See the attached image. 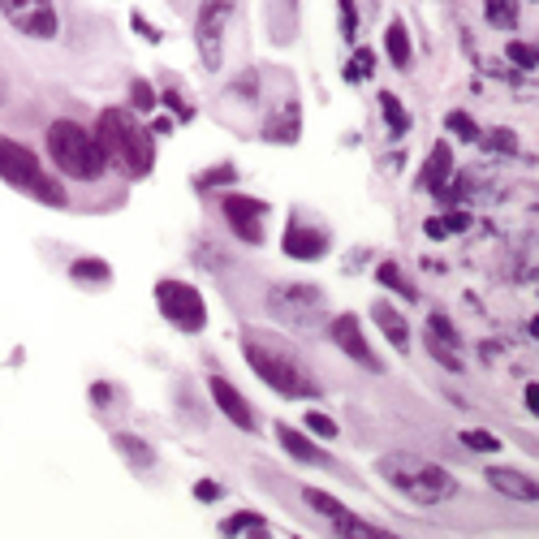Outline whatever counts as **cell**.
<instances>
[{"label": "cell", "mask_w": 539, "mask_h": 539, "mask_svg": "<svg viewBox=\"0 0 539 539\" xmlns=\"http://www.w3.org/2000/svg\"><path fill=\"white\" fill-rule=\"evenodd\" d=\"M164 104H169L177 117H186V121L195 117V108H190V104H186V100H182V95H177V91H169V95H164Z\"/></svg>", "instance_id": "obj_32"}, {"label": "cell", "mask_w": 539, "mask_h": 539, "mask_svg": "<svg viewBox=\"0 0 539 539\" xmlns=\"http://www.w3.org/2000/svg\"><path fill=\"white\" fill-rule=\"evenodd\" d=\"M376 466H380L384 483L397 488L402 496H410L414 505H445L458 496V479H453L440 462H427L419 453L397 449V453H384Z\"/></svg>", "instance_id": "obj_2"}, {"label": "cell", "mask_w": 539, "mask_h": 539, "mask_svg": "<svg viewBox=\"0 0 539 539\" xmlns=\"http://www.w3.org/2000/svg\"><path fill=\"white\" fill-rule=\"evenodd\" d=\"M100 143H104V156L108 164H121L130 177H147L151 169H156V147H151V134L138 126L134 113H126V108H104L100 113Z\"/></svg>", "instance_id": "obj_4"}, {"label": "cell", "mask_w": 539, "mask_h": 539, "mask_svg": "<svg viewBox=\"0 0 539 539\" xmlns=\"http://www.w3.org/2000/svg\"><path fill=\"white\" fill-rule=\"evenodd\" d=\"M527 410H531V414L539 410V389H535V384H527Z\"/></svg>", "instance_id": "obj_37"}, {"label": "cell", "mask_w": 539, "mask_h": 539, "mask_svg": "<svg viewBox=\"0 0 539 539\" xmlns=\"http://www.w3.org/2000/svg\"><path fill=\"white\" fill-rule=\"evenodd\" d=\"M371 61H376V57H371L367 48H358V57L350 61V78H367L371 74Z\"/></svg>", "instance_id": "obj_31"}, {"label": "cell", "mask_w": 539, "mask_h": 539, "mask_svg": "<svg viewBox=\"0 0 539 539\" xmlns=\"http://www.w3.org/2000/svg\"><path fill=\"white\" fill-rule=\"evenodd\" d=\"M380 285H389V289H397V294H402V298H414V285L406 281V276H402V268H397V264H380Z\"/></svg>", "instance_id": "obj_25"}, {"label": "cell", "mask_w": 539, "mask_h": 539, "mask_svg": "<svg viewBox=\"0 0 539 539\" xmlns=\"http://www.w3.org/2000/svg\"><path fill=\"white\" fill-rule=\"evenodd\" d=\"M445 126H449L453 134H462L466 143H475V138H479V126H475V121L466 117V113H449V117H445Z\"/></svg>", "instance_id": "obj_26"}, {"label": "cell", "mask_w": 539, "mask_h": 539, "mask_svg": "<svg viewBox=\"0 0 539 539\" xmlns=\"http://www.w3.org/2000/svg\"><path fill=\"white\" fill-rule=\"evenodd\" d=\"M492 483L496 492H505V496H514V501H539V488H535V479L531 475H522V471H514V466H492L488 475H483Z\"/></svg>", "instance_id": "obj_15"}, {"label": "cell", "mask_w": 539, "mask_h": 539, "mask_svg": "<svg viewBox=\"0 0 539 539\" xmlns=\"http://www.w3.org/2000/svg\"><path fill=\"white\" fill-rule=\"evenodd\" d=\"M488 18L501 26H514V5L509 0H488Z\"/></svg>", "instance_id": "obj_30"}, {"label": "cell", "mask_w": 539, "mask_h": 539, "mask_svg": "<svg viewBox=\"0 0 539 539\" xmlns=\"http://www.w3.org/2000/svg\"><path fill=\"white\" fill-rule=\"evenodd\" d=\"M242 358L251 363V371L281 397H320V384L307 371V363L289 350L281 337L268 333H246L242 337Z\"/></svg>", "instance_id": "obj_1"}, {"label": "cell", "mask_w": 539, "mask_h": 539, "mask_svg": "<svg viewBox=\"0 0 539 539\" xmlns=\"http://www.w3.org/2000/svg\"><path fill=\"white\" fill-rule=\"evenodd\" d=\"M333 531H337L341 539H402V535H393V531L376 527V522H363L358 514H350V509L333 518Z\"/></svg>", "instance_id": "obj_17"}, {"label": "cell", "mask_w": 539, "mask_h": 539, "mask_svg": "<svg viewBox=\"0 0 539 539\" xmlns=\"http://www.w3.org/2000/svg\"><path fill=\"white\" fill-rule=\"evenodd\" d=\"M113 445H117L121 458H126V462L134 466V471H147V466L156 462V453H151V445H143V440L130 436V432H117V436H113Z\"/></svg>", "instance_id": "obj_18"}, {"label": "cell", "mask_w": 539, "mask_h": 539, "mask_svg": "<svg viewBox=\"0 0 539 539\" xmlns=\"http://www.w3.org/2000/svg\"><path fill=\"white\" fill-rule=\"evenodd\" d=\"M371 315H376L380 333L389 337L397 350H410V324H406V315H402V311H393L389 302H376V307H371Z\"/></svg>", "instance_id": "obj_16"}, {"label": "cell", "mask_w": 539, "mask_h": 539, "mask_svg": "<svg viewBox=\"0 0 539 539\" xmlns=\"http://www.w3.org/2000/svg\"><path fill=\"white\" fill-rule=\"evenodd\" d=\"M462 445L475 449V453H501V440H496L492 432H483V427H466V432H462Z\"/></svg>", "instance_id": "obj_24"}, {"label": "cell", "mask_w": 539, "mask_h": 539, "mask_svg": "<svg viewBox=\"0 0 539 539\" xmlns=\"http://www.w3.org/2000/svg\"><path fill=\"white\" fill-rule=\"evenodd\" d=\"M5 95H9V91H5V74H0V104H5Z\"/></svg>", "instance_id": "obj_38"}, {"label": "cell", "mask_w": 539, "mask_h": 539, "mask_svg": "<svg viewBox=\"0 0 539 539\" xmlns=\"http://www.w3.org/2000/svg\"><path fill=\"white\" fill-rule=\"evenodd\" d=\"M69 276H74L78 285H108V276H113V268H108L104 259H74V268H69Z\"/></svg>", "instance_id": "obj_21"}, {"label": "cell", "mask_w": 539, "mask_h": 539, "mask_svg": "<svg viewBox=\"0 0 539 539\" xmlns=\"http://www.w3.org/2000/svg\"><path fill=\"white\" fill-rule=\"evenodd\" d=\"M307 427L315 436H324V440H333L337 436V423L328 419V414H320V410H307Z\"/></svg>", "instance_id": "obj_28"}, {"label": "cell", "mask_w": 539, "mask_h": 539, "mask_svg": "<svg viewBox=\"0 0 539 539\" xmlns=\"http://www.w3.org/2000/svg\"><path fill=\"white\" fill-rule=\"evenodd\" d=\"M281 251H285L289 259H302V264H315V259H324V251H328V233L294 216V220L285 225Z\"/></svg>", "instance_id": "obj_11"}, {"label": "cell", "mask_w": 539, "mask_h": 539, "mask_svg": "<svg viewBox=\"0 0 539 539\" xmlns=\"http://www.w3.org/2000/svg\"><path fill=\"white\" fill-rule=\"evenodd\" d=\"M130 95H134V108H143V113H151V108H156V104H160V100H156V91H151V87H147V82H143V78H138V82H134V87H130Z\"/></svg>", "instance_id": "obj_29"}, {"label": "cell", "mask_w": 539, "mask_h": 539, "mask_svg": "<svg viewBox=\"0 0 539 539\" xmlns=\"http://www.w3.org/2000/svg\"><path fill=\"white\" fill-rule=\"evenodd\" d=\"M0 18L26 39H57L61 18L52 0H0Z\"/></svg>", "instance_id": "obj_7"}, {"label": "cell", "mask_w": 539, "mask_h": 539, "mask_svg": "<svg viewBox=\"0 0 539 539\" xmlns=\"http://www.w3.org/2000/svg\"><path fill=\"white\" fill-rule=\"evenodd\" d=\"M48 156L65 177H74V182H100L108 173L100 134L87 130L82 121H69V117L48 126Z\"/></svg>", "instance_id": "obj_3"}, {"label": "cell", "mask_w": 539, "mask_h": 539, "mask_svg": "<svg viewBox=\"0 0 539 539\" xmlns=\"http://www.w3.org/2000/svg\"><path fill=\"white\" fill-rule=\"evenodd\" d=\"M453 173V156H449V143H436L432 147V164H427V173H423V186L427 190H445V177Z\"/></svg>", "instance_id": "obj_19"}, {"label": "cell", "mask_w": 539, "mask_h": 539, "mask_svg": "<svg viewBox=\"0 0 539 539\" xmlns=\"http://www.w3.org/2000/svg\"><path fill=\"white\" fill-rule=\"evenodd\" d=\"M384 48H389V61L397 69H410V35H406L402 22H393L389 31H384Z\"/></svg>", "instance_id": "obj_20"}, {"label": "cell", "mask_w": 539, "mask_h": 539, "mask_svg": "<svg viewBox=\"0 0 539 539\" xmlns=\"http://www.w3.org/2000/svg\"><path fill=\"white\" fill-rule=\"evenodd\" d=\"M427 354H432L445 371H462V350H458V345H449V341H440V337L427 333Z\"/></svg>", "instance_id": "obj_22"}, {"label": "cell", "mask_w": 539, "mask_h": 539, "mask_svg": "<svg viewBox=\"0 0 539 539\" xmlns=\"http://www.w3.org/2000/svg\"><path fill=\"white\" fill-rule=\"evenodd\" d=\"M505 57L514 61L518 69H535V44H518V39H514V44L505 48Z\"/></svg>", "instance_id": "obj_27"}, {"label": "cell", "mask_w": 539, "mask_h": 539, "mask_svg": "<svg viewBox=\"0 0 539 539\" xmlns=\"http://www.w3.org/2000/svg\"><path fill=\"white\" fill-rule=\"evenodd\" d=\"M251 522H259V514H238V518H229V522H225V527H220V531H225V535H238V531H246V527H251Z\"/></svg>", "instance_id": "obj_33"}, {"label": "cell", "mask_w": 539, "mask_h": 539, "mask_svg": "<svg viewBox=\"0 0 539 539\" xmlns=\"http://www.w3.org/2000/svg\"><path fill=\"white\" fill-rule=\"evenodd\" d=\"M156 307H160L164 320H169L173 328H182V333H203V324H207L203 294L186 281H160L156 285Z\"/></svg>", "instance_id": "obj_6"}, {"label": "cell", "mask_w": 539, "mask_h": 539, "mask_svg": "<svg viewBox=\"0 0 539 539\" xmlns=\"http://www.w3.org/2000/svg\"><path fill=\"white\" fill-rule=\"evenodd\" d=\"M134 26H138V35H143V39H151V44H156V39H160V31H156V26H151V22L143 18V13H134Z\"/></svg>", "instance_id": "obj_35"}, {"label": "cell", "mask_w": 539, "mask_h": 539, "mask_svg": "<svg viewBox=\"0 0 539 539\" xmlns=\"http://www.w3.org/2000/svg\"><path fill=\"white\" fill-rule=\"evenodd\" d=\"M207 384H212V397H216L220 414H225V419H229L233 427H242V432H255V427H259V419H255L251 402H246V397H242L238 389H233V384H229L225 376H212Z\"/></svg>", "instance_id": "obj_13"}, {"label": "cell", "mask_w": 539, "mask_h": 539, "mask_svg": "<svg viewBox=\"0 0 539 539\" xmlns=\"http://www.w3.org/2000/svg\"><path fill=\"white\" fill-rule=\"evenodd\" d=\"M380 113H384V121L393 126V134H406V130H410V117H406V108H402V100H397V95H389V91L380 95Z\"/></svg>", "instance_id": "obj_23"}, {"label": "cell", "mask_w": 539, "mask_h": 539, "mask_svg": "<svg viewBox=\"0 0 539 539\" xmlns=\"http://www.w3.org/2000/svg\"><path fill=\"white\" fill-rule=\"evenodd\" d=\"M220 212H225V220L233 225V233H238L242 242H251V246L264 242V216H268V203L246 199V195H225V199H220Z\"/></svg>", "instance_id": "obj_10"}, {"label": "cell", "mask_w": 539, "mask_h": 539, "mask_svg": "<svg viewBox=\"0 0 539 539\" xmlns=\"http://www.w3.org/2000/svg\"><path fill=\"white\" fill-rule=\"evenodd\" d=\"M423 233H427V238H436V242H440V238H445L449 229H445V220H427V225H423Z\"/></svg>", "instance_id": "obj_36"}, {"label": "cell", "mask_w": 539, "mask_h": 539, "mask_svg": "<svg viewBox=\"0 0 539 539\" xmlns=\"http://www.w3.org/2000/svg\"><path fill=\"white\" fill-rule=\"evenodd\" d=\"M328 337L337 341L341 354H350L354 363H363L367 371H380V358L371 354V345L363 337V324H358V315H337L333 324H328Z\"/></svg>", "instance_id": "obj_12"}, {"label": "cell", "mask_w": 539, "mask_h": 539, "mask_svg": "<svg viewBox=\"0 0 539 539\" xmlns=\"http://www.w3.org/2000/svg\"><path fill=\"white\" fill-rule=\"evenodd\" d=\"M195 496H199V501H220V483H212V479L195 483Z\"/></svg>", "instance_id": "obj_34"}, {"label": "cell", "mask_w": 539, "mask_h": 539, "mask_svg": "<svg viewBox=\"0 0 539 539\" xmlns=\"http://www.w3.org/2000/svg\"><path fill=\"white\" fill-rule=\"evenodd\" d=\"M229 13H233V0H203V9H199L195 44H199V57H203L207 69H220V61H225V26H229Z\"/></svg>", "instance_id": "obj_8"}, {"label": "cell", "mask_w": 539, "mask_h": 539, "mask_svg": "<svg viewBox=\"0 0 539 539\" xmlns=\"http://www.w3.org/2000/svg\"><path fill=\"white\" fill-rule=\"evenodd\" d=\"M276 440H281L289 458H294V462H302V466H324V471H328V466H333V458H328L324 449H315L311 440L298 432V427H289V423H276Z\"/></svg>", "instance_id": "obj_14"}, {"label": "cell", "mask_w": 539, "mask_h": 539, "mask_svg": "<svg viewBox=\"0 0 539 539\" xmlns=\"http://www.w3.org/2000/svg\"><path fill=\"white\" fill-rule=\"evenodd\" d=\"M268 307H272V315H281V320L307 328V324H315V315L324 311V294L315 285H276L268 294Z\"/></svg>", "instance_id": "obj_9"}, {"label": "cell", "mask_w": 539, "mask_h": 539, "mask_svg": "<svg viewBox=\"0 0 539 539\" xmlns=\"http://www.w3.org/2000/svg\"><path fill=\"white\" fill-rule=\"evenodd\" d=\"M0 182L22 190V195H31V199H39V203H48V207H65L69 203L65 190L52 182L48 169L35 160V151L13 143V138H0Z\"/></svg>", "instance_id": "obj_5"}]
</instances>
